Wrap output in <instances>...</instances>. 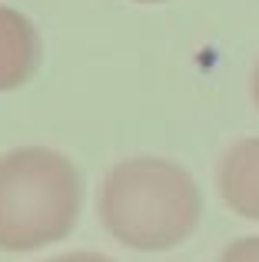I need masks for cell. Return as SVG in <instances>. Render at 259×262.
Segmentation results:
<instances>
[{"label":"cell","mask_w":259,"mask_h":262,"mask_svg":"<svg viewBox=\"0 0 259 262\" xmlns=\"http://www.w3.org/2000/svg\"><path fill=\"white\" fill-rule=\"evenodd\" d=\"M97 209L117 243L140 252H163L193 236L203 196L186 166L163 156H133L103 176Z\"/></svg>","instance_id":"cell-1"},{"label":"cell","mask_w":259,"mask_h":262,"mask_svg":"<svg viewBox=\"0 0 259 262\" xmlns=\"http://www.w3.org/2000/svg\"><path fill=\"white\" fill-rule=\"evenodd\" d=\"M80 173L63 153L20 146L0 156V249L53 246L80 219Z\"/></svg>","instance_id":"cell-2"},{"label":"cell","mask_w":259,"mask_h":262,"mask_svg":"<svg viewBox=\"0 0 259 262\" xmlns=\"http://www.w3.org/2000/svg\"><path fill=\"white\" fill-rule=\"evenodd\" d=\"M220 196L236 216L259 223V136L233 143L216 169Z\"/></svg>","instance_id":"cell-3"},{"label":"cell","mask_w":259,"mask_h":262,"mask_svg":"<svg viewBox=\"0 0 259 262\" xmlns=\"http://www.w3.org/2000/svg\"><path fill=\"white\" fill-rule=\"evenodd\" d=\"M40 63L37 27L20 10L0 4V93L17 90L33 77Z\"/></svg>","instance_id":"cell-4"},{"label":"cell","mask_w":259,"mask_h":262,"mask_svg":"<svg viewBox=\"0 0 259 262\" xmlns=\"http://www.w3.org/2000/svg\"><path fill=\"white\" fill-rule=\"evenodd\" d=\"M220 262H259V236H246L236 239L223 249Z\"/></svg>","instance_id":"cell-5"},{"label":"cell","mask_w":259,"mask_h":262,"mask_svg":"<svg viewBox=\"0 0 259 262\" xmlns=\"http://www.w3.org/2000/svg\"><path fill=\"white\" fill-rule=\"evenodd\" d=\"M47 262H113V259L110 256H100V252H70V256L47 259Z\"/></svg>","instance_id":"cell-6"},{"label":"cell","mask_w":259,"mask_h":262,"mask_svg":"<svg viewBox=\"0 0 259 262\" xmlns=\"http://www.w3.org/2000/svg\"><path fill=\"white\" fill-rule=\"evenodd\" d=\"M253 103H256V110H259V63H256V70H253Z\"/></svg>","instance_id":"cell-7"},{"label":"cell","mask_w":259,"mask_h":262,"mask_svg":"<svg viewBox=\"0 0 259 262\" xmlns=\"http://www.w3.org/2000/svg\"><path fill=\"white\" fill-rule=\"evenodd\" d=\"M133 4H166V0H133Z\"/></svg>","instance_id":"cell-8"}]
</instances>
